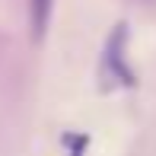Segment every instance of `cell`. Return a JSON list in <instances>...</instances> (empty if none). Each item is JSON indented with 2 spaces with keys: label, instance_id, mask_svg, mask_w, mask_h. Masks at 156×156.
<instances>
[{
  "label": "cell",
  "instance_id": "1",
  "mask_svg": "<svg viewBox=\"0 0 156 156\" xmlns=\"http://www.w3.org/2000/svg\"><path fill=\"white\" fill-rule=\"evenodd\" d=\"M127 23H118L112 29L108 41H105V54H102V76L112 80L115 86H134L137 76L131 73L127 67V58H124V48H127Z\"/></svg>",
  "mask_w": 156,
  "mask_h": 156
},
{
  "label": "cell",
  "instance_id": "3",
  "mask_svg": "<svg viewBox=\"0 0 156 156\" xmlns=\"http://www.w3.org/2000/svg\"><path fill=\"white\" fill-rule=\"evenodd\" d=\"M64 144L73 147L70 156H83V153H86V147H89V137H86V134H64Z\"/></svg>",
  "mask_w": 156,
  "mask_h": 156
},
{
  "label": "cell",
  "instance_id": "2",
  "mask_svg": "<svg viewBox=\"0 0 156 156\" xmlns=\"http://www.w3.org/2000/svg\"><path fill=\"white\" fill-rule=\"evenodd\" d=\"M51 6H54V0H29V19H32L35 38H41L48 23H51Z\"/></svg>",
  "mask_w": 156,
  "mask_h": 156
}]
</instances>
